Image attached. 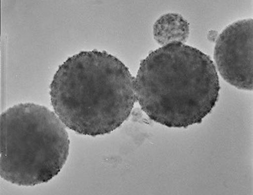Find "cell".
<instances>
[{"instance_id":"cell-1","label":"cell","mask_w":253,"mask_h":195,"mask_svg":"<svg viewBox=\"0 0 253 195\" xmlns=\"http://www.w3.org/2000/svg\"><path fill=\"white\" fill-rule=\"evenodd\" d=\"M54 112L82 135L96 137L118 129L136 101L135 78L106 51H82L59 66L50 85Z\"/></svg>"},{"instance_id":"cell-2","label":"cell","mask_w":253,"mask_h":195,"mask_svg":"<svg viewBox=\"0 0 253 195\" xmlns=\"http://www.w3.org/2000/svg\"><path fill=\"white\" fill-rule=\"evenodd\" d=\"M219 79L211 58L183 43H169L141 60L136 100L148 117L169 128L200 124L215 106Z\"/></svg>"},{"instance_id":"cell-3","label":"cell","mask_w":253,"mask_h":195,"mask_svg":"<svg viewBox=\"0 0 253 195\" xmlns=\"http://www.w3.org/2000/svg\"><path fill=\"white\" fill-rule=\"evenodd\" d=\"M70 144L53 111L33 103L14 105L1 115L0 176L19 186L49 182L66 164Z\"/></svg>"},{"instance_id":"cell-4","label":"cell","mask_w":253,"mask_h":195,"mask_svg":"<svg viewBox=\"0 0 253 195\" xmlns=\"http://www.w3.org/2000/svg\"><path fill=\"white\" fill-rule=\"evenodd\" d=\"M252 19L230 24L216 40L214 58L222 78L239 89L253 90Z\"/></svg>"},{"instance_id":"cell-5","label":"cell","mask_w":253,"mask_h":195,"mask_svg":"<svg viewBox=\"0 0 253 195\" xmlns=\"http://www.w3.org/2000/svg\"><path fill=\"white\" fill-rule=\"evenodd\" d=\"M189 34V23L181 15L168 13L162 16L154 25L155 39L160 44L166 42H186Z\"/></svg>"}]
</instances>
